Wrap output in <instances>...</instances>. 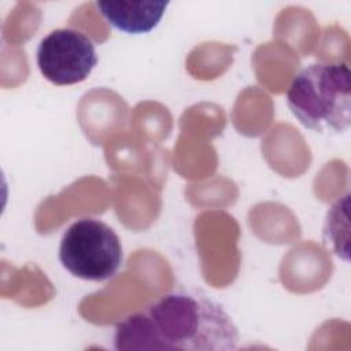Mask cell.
Returning a JSON list of instances; mask_svg holds the SVG:
<instances>
[{"instance_id": "cell-1", "label": "cell", "mask_w": 351, "mask_h": 351, "mask_svg": "<svg viewBox=\"0 0 351 351\" xmlns=\"http://www.w3.org/2000/svg\"><path fill=\"white\" fill-rule=\"evenodd\" d=\"M239 330L221 304L199 289L178 288L115 326V350L228 351Z\"/></svg>"}, {"instance_id": "cell-2", "label": "cell", "mask_w": 351, "mask_h": 351, "mask_svg": "<svg viewBox=\"0 0 351 351\" xmlns=\"http://www.w3.org/2000/svg\"><path fill=\"white\" fill-rule=\"evenodd\" d=\"M292 115L321 134H341L351 125V71L346 63L325 62L303 67L287 90Z\"/></svg>"}, {"instance_id": "cell-3", "label": "cell", "mask_w": 351, "mask_h": 351, "mask_svg": "<svg viewBox=\"0 0 351 351\" xmlns=\"http://www.w3.org/2000/svg\"><path fill=\"white\" fill-rule=\"evenodd\" d=\"M122 244L118 234L100 219L80 218L62 236L59 261L74 277L104 281L122 265Z\"/></svg>"}, {"instance_id": "cell-4", "label": "cell", "mask_w": 351, "mask_h": 351, "mask_svg": "<svg viewBox=\"0 0 351 351\" xmlns=\"http://www.w3.org/2000/svg\"><path fill=\"white\" fill-rule=\"evenodd\" d=\"M97 64L92 40L75 29H55L37 48V66L45 80L58 86L74 85L89 77Z\"/></svg>"}, {"instance_id": "cell-5", "label": "cell", "mask_w": 351, "mask_h": 351, "mask_svg": "<svg viewBox=\"0 0 351 351\" xmlns=\"http://www.w3.org/2000/svg\"><path fill=\"white\" fill-rule=\"evenodd\" d=\"M101 16L117 30L128 34H144L154 30L166 8L167 1H96Z\"/></svg>"}]
</instances>
